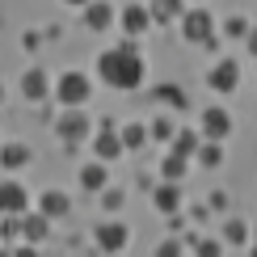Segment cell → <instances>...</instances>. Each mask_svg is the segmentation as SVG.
I'll return each instance as SVG.
<instances>
[{
    "instance_id": "d4e9b609",
    "label": "cell",
    "mask_w": 257,
    "mask_h": 257,
    "mask_svg": "<svg viewBox=\"0 0 257 257\" xmlns=\"http://www.w3.org/2000/svg\"><path fill=\"white\" fill-rule=\"evenodd\" d=\"M122 148H139V144H144V139H148V131H144V126H122Z\"/></svg>"
},
{
    "instance_id": "3957f363",
    "label": "cell",
    "mask_w": 257,
    "mask_h": 257,
    "mask_svg": "<svg viewBox=\"0 0 257 257\" xmlns=\"http://www.w3.org/2000/svg\"><path fill=\"white\" fill-rule=\"evenodd\" d=\"M181 34H186V42H211L215 21H211L207 9H190V13L181 17Z\"/></svg>"
},
{
    "instance_id": "f546056e",
    "label": "cell",
    "mask_w": 257,
    "mask_h": 257,
    "mask_svg": "<svg viewBox=\"0 0 257 257\" xmlns=\"http://www.w3.org/2000/svg\"><path fill=\"white\" fill-rule=\"evenodd\" d=\"M122 207V194H118V190H110V194H105V211H118Z\"/></svg>"
},
{
    "instance_id": "9c48e42d",
    "label": "cell",
    "mask_w": 257,
    "mask_h": 257,
    "mask_svg": "<svg viewBox=\"0 0 257 257\" xmlns=\"http://www.w3.org/2000/svg\"><path fill=\"white\" fill-rule=\"evenodd\" d=\"M152 207L160 211V215H173V211L181 207V190H177V181H165V186H156Z\"/></svg>"
},
{
    "instance_id": "cb8c5ba5",
    "label": "cell",
    "mask_w": 257,
    "mask_h": 257,
    "mask_svg": "<svg viewBox=\"0 0 257 257\" xmlns=\"http://www.w3.org/2000/svg\"><path fill=\"white\" fill-rule=\"evenodd\" d=\"M148 135H152V139H160V144H169V139L177 135V126L169 122V118H156V122H152V131H148Z\"/></svg>"
},
{
    "instance_id": "52a82bcc",
    "label": "cell",
    "mask_w": 257,
    "mask_h": 257,
    "mask_svg": "<svg viewBox=\"0 0 257 257\" xmlns=\"http://www.w3.org/2000/svg\"><path fill=\"white\" fill-rule=\"evenodd\" d=\"M55 131L68 139V144H80V139H89V118H84L80 110H68V114L55 122Z\"/></svg>"
},
{
    "instance_id": "44dd1931",
    "label": "cell",
    "mask_w": 257,
    "mask_h": 257,
    "mask_svg": "<svg viewBox=\"0 0 257 257\" xmlns=\"http://www.w3.org/2000/svg\"><path fill=\"white\" fill-rule=\"evenodd\" d=\"M156 97H160V101H169V105H177V110H181V105H190V97L177 89V84H160V89H156Z\"/></svg>"
},
{
    "instance_id": "e0dca14e",
    "label": "cell",
    "mask_w": 257,
    "mask_h": 257,
    "mask_svg": "<svg viewBox=\"0 0 257 257\" xmlns=\"http://www.w3.org/2000/svg\"><path fill=\"white\" fill-rule=\"evenodd\" d=\"M21 89H26V97H30V101L47 97V76H42V72H26V80H21Z\"/></svg>"
},
{
    "instance_id": "4dcf8cb0",
    "label": "cell",
    "mask_w": 257,
    "mask_h": 257,
    "mask_svg": "<svg viewBox=\"0 0 257 257\" xmlns=\"http://www.w3.org/2000/svg\"><path fill=\"white\" fill-rule=\"evenodd\" d=\"M13 257H38V253H34V249H30V244H26V249H17Z\"/></svg>"
},
{
    "instance_id": "f1b7e54d",
    "label": "cell",
    "mask_w": 257,
    "mask_h": 257,
    "mask_svg": "<svg viewBox=\"0 0 257 257\" xmlns=\"http://www.w3.org/2000/svg\"><path fill=\"white\" fill-rule=\"evenodd\" d=\"M228 34H249V26H244V17H228Z\"/></svg>"
},
{
    "instance_id": "8fae6325",
    "label": "cell",
    "mask_w": 257,
    "mask_h": 257,
    "mask_svg": "<svg viewBox=\"0 0 257 257\" xmlns=\"http://www.w3.org/2000/svg\"><path fill=\"white\" fill-rule=\"evenodd\" d=\"M148 26H152V13H148L144 5H126L122 9V30L126 34H144Z\"/></svg>"
},
{
    "instance_id": "ac0fdd59",
    "label": "cell",
    "mask_w": 257,
    "mask_h": 257,
    "mask_svg": "<svg viewBox=\"0 0 257 257\" xmlns=\"http://www.w3.org/2000/svg\"><path fill=\"white\" fill-rule=\"evenodd\" d=\"M156 21H173L181 13V0H152V9H148Z\"/></svg>"
},
{
    "instance_id": "277c9868",
    "label": "cell",
    "mask_w": 257,
    "mask_h": 257,
    "mask_svg": "<svg viewBox=\"0 0 257 257\" xmlns=\"http://www.w3.org/2000/svg\"><path fill=\"white\" fill-rule=\"evenodd\" d=\"M207 84L215 93H236V84H240V63L236 59H219L215 68L207 72Z\"/></svg>"
},
{
    "instance_id": "2e32d148",
    "label": "cell",
    "mask_w": 257,
    "mask_h": 257,
    "mask_svg": "<svg viewBox=\"0 0 257 257\" xmlns=\"http://www.w3.org/2000/svg\"><path fill=\"white\" fill-rule=\"evenodd\" d=\"M68 207H72V202H68V194H59V190H47V194H42V215H68Z\"/></svg>"
},
{
    "instance_id": "7402d4cb",
    "label": "cell",
    "mask_w": 257,
    "mask_h": 257,
    "mask_svg": "<svg viewBox=\"0 0 257 257\" xmlns=\"http://www.w3.org/2000/svg\"><path fill=\"white\" fill-rule=\"evenodd\" d=\"M223 240H228V244H244V240H249V228H244V219H228V228H223Z\"/></svg>"
},
{
    "instance_id": "d6a6232c",
    "label": "cell",
    "mask_w": 257,
    "mask_h": 257,
    "mask_svg": "<svg viewBox=\"0 0 257 257\" xmlns=\"http://www.w3.org/2000/svg\"><path fill=\"white\" fill-rule=\"evenodd\" d=\"M68 5H89V0H68Z\"/></svg>"
},
{
    "instance_id": "8992f818",
    "label": "cell",
    "mask_w": 257,
    "mask_h": 257,
    "mask_svg": "<svg viewBox=\"0 0 257 257\" xmlns=\"http://www.w3.org/2000/svg\"><path fill=\"white\" fill-rule=\"evenodd\" d=\"M228 131H232V114L228 110H219V105L202 110V135H207V139H215V144H219Z\"/></svg>"
},
{
    "instance_id": "e575fe53",
    "label": "cell",
    "mask_w": 257,
    "mask_h": 257,
    "mask_svg": "<svg viewBox=\"0 0 257 257\" xmlns=\"http://www.w3.org/2000/svg\"><path fill=\"white\" fill-rule=\"evenodd\" d=\"M253 257H257V249H253Z\"/></svg>"
},
{
    "instance_id": "484cf974",
    "label": "cell",
    "mask_w": 257,
    "mask_h": 257,
    "mask_svg": "<svg viewBox=\"0 0 257 257\" xmlns=\"http://www.w3.org/2000/svg\"><path fill=\"white\" fill-rule=\"evenodd\" d=\"M198 257H223V240H198Z\"/></svg>"
},
{
    "instance_id": "1f68e13d",
    "label": "cell",
    "mask_w": 257,
    "mask_h": 257,
    "mask_svg": "<svg viewBox=\"0 0 257 257\" xmlns=\"http://www.w3.org/2000/svg\"><path fill=\"white\" fill-rule=\"evenodd\" d=\"M249 51L257 55V30H249Z\"/></svg>"
},
{
    "instance_id": "d6986e66",
    "label": "cell",
    "mask_w": 257,
    "mask_h": 257,
    "mask_svg": "<svg viewBox=\"0 0 257 257\" xmlns=\"http://www.w3.org/2000/svg\"><path fill=\"white\" fill-rule=\"evenodd\" d=\"M21 232H26L30 240H42L47 236V215H26L21 219Z\"/></svg>"
},
{
    "instance_id": "ba28073f",
    "label": "cell",
    "mask_w": 257,
    "mask_h": 257,
    "mask_svg": "<svg viewBox=\"0 0 257 257\" xmlns=\"http://www.w3.org/2000/svg\"><path fill=\"white\" fill-rule=\"evenodd\" d=\"M93 152H97L101 165H105V160H114V156H122V139L114 135V126H110V122H101L97 139H93Z\"/></svg>"
},
{
    "instance_id": "5bb4252c",
    "label": "cell",
    "mask_w": 257,
    "mask_h": 257,
    "mask_svg": "<svg viewBox=\"0 0 257 257\" xmlns=\"http://www.w3.org/2000/svg\"><path fill=\"white\" fill-rule=\"evenodd\" d=\"M26 160H30V148L26 144H5V148H0V165H5V169H21Z\"/></svg>"
},
{
    "instance_id": "d590c367",
    "label": "cell",
    "mask_w": 257,
    "mask_h": 257,
    "mask_svg": "<svg viewBox=\"0 0 257 257\" xmlns=\"http://www.w3.org/2000/svg\"><path fill=\"white\" fill-rule=\"evenodd\" d=\"M0 97H5V93H0Z\"/></svg>"
},
{
    "instance_id": "83f0119b",
    "label": "cell",
    "mask_w": 257,
    "mask_h": 257,
    "mask_svg": "<svg viewBox=\"0 0 257 257\" xmlns=\"http://www.w3.org/2000/svg\"><path fill=\"white\" fill-rule=\"evenodd\" d=\"M156 257H181V244H177V240H165V244L156 249Z\"/></svg>"
},
{
    "instance_id": "7a4b0ae2",
    "label": "cell",
    "mask_w": 257,
    "mask_h": 257,
    "mask_svg": "<svg viewBox=\"0 0 257 257\" xmlns=\"http://www.w3.org/2000/svg\"><path fill=\"white\" fill-rule=\"evenodd\" d=\"M89 93H93V84H89L84 72H63L59 84H55V97L68 105V110H80V105L89 101Z\"/></svg>"
},
{
    "instance_id": "7c38bea8",
    "label": "cell",
    "mask_w": 257,
    "mask_h": 257,
    "mask_svg": "<svg viewBox=\"0 0 257 257\" xmlns=\"http://www.w3.org/2000/svg\"><path fill=\"white\" fill-rule=\"evenodd\" d=\"M169 144H173V156L190 160V156L198 152V144H202V139H198V131H194V126H181V131H177L173 139H169Z\"/></svg>"
},
{
    "instance_id": "9a60e30c",
    "label": "cell",
    "mask_w": 257,
    "mask_h": 257,
    "mask_svg": "<svg viewBox=\"0 0 257 257\" xmlns=\"http://www.w3.org/2000/svg\"><path fill=\"white\" fill-rule=\"evenodd\" d=\"M80 186L84 190H105V165L101 160H93V165L80 169Z\"/></svg>"
},
{
    "instance_id": "4fadbf2b",
    "label": "cell",
    "mask_w": 257,
    "mask_h": 257,
    "mask_svg": "<svg viewBox=\"0 0 257 257\" xmlns=\"http://www.w3.org/2000/svg\"><path fill=\"white\" fill-rule=\"evenodd\" d=\"M84 21H89L93 30H105V26L114 21V9L101 5V0H89V5H84Z\"/></svg>"
},
{
    "instance_id": "603a6c76",
    "label": "cell",
    "mask_w": 257,
    "mask_h": 257,
    "mask_svg": "<svg viewBox=\"0 0 257 257\" xmlns=\"http://www.w3.org/2000/svg\"><path fill=\"white\" fill-rule=\"evenodd\" d=\"M190 169V160H181V156H169L165 165H160V173H165V181H177L181 173H186Z\"/></svg>"
},
{
    "instance_id": "30bf717a",
    "label": "cell",
    "mask_w": 257,
    "mask_h": 257,
    "mask_svg": "<svg viewBox=\"0 0 257 257\" xmlns=\"http://www.w3.org/2000/svg\"><path fill=\"white\" fill-rule=\"evenodd\" d=\"M0 211H5V215L26 211V190H21L17 181H5V186H0Z\"/></svg>"
},
{
    "instance_id": "836d02e7",
    "label": "cell",
    "mask_w": 257,
    "mask_h": 257,
    "mask_svg": "<svg viewBox=\"0 0 257 257\" xmlns=\"http://www.w3.org/2000/svg\"><path fill=\"white\" fill-rule=\"evenodd\" d=\"M0 257H13V253H0Z\"/></svg>"
},
{
    "instance_id": "5b68a950",
    "label": "cell",
    "mask_w": 257,
    "mask_h": 257,
    "mask_svg": "<svg viewBox=\"0 0 257 257\" xmlns=\"http://www.w3.org/2000/svg\"><path fill=\"white\" fill-rule=\"evenodd\" d=\"M126 240H131V232H126V223H97V249L101 253H122Z\"/></svg>"
},
{
    "instance_id": "ffe728a7",
    "label": "cell",
    "mask_w": 257,
    "mask_h": 257,
    "mask_svg": "<svg viewBox=\"0 0 257 257\" xmlns=\"http://www.w3.org/2000/svg\"><path fill=\"white\" fill-rule=\"evenodd\" d=\"M198 160H202L207 169H215L219 160H223V148L215 144V139H207V144H198Z\"/></svg>"
},
{
    "instance_id": "6da1fadb",
    "label": "cell",
    "mask_w": 257,
    "mask_h": 257,
    "mask_svg": "<svg viewBox=\"0 0 257 257\" xmlns=\"http://www.w3.org/2000/svg\"><path fill=\"white\" fill-rule=\"evenodd\" d=\"M97 72H101L105 84H114V89H139V80H144V59H139V51L126 42V47L101 51Z\"/></svg>"
},
{
    "instance_id": "4316f807",
    "label": "cell",
    "mask_w": 257,
    "mask_h": 257,
    "mask_svg": "<svg viewBox=\"0 0 257 257\" xmlns=\"http://www.w3.org/2000/svg\"><path fill=\"white\" fill-rule=\"evenodd\" d=\"M0 236H5V240L21 236V223H17V219H5V223H0Z\"/></svg>"
}]
</instances>
